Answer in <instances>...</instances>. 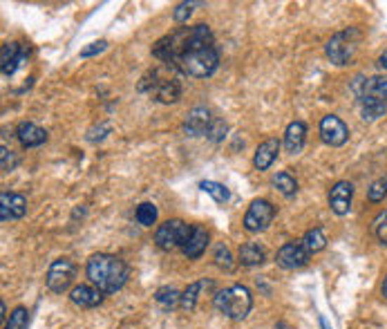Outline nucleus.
<instances>
[{
	"label": "nucleus",
	"instance_id": "34",
	"mask_svg": "<svg viewBox=\"0 0 387 329\" xmlns=\"http://www.w3.org/2000/svg\"><path fill=\"white\" fill-rule=\"evenodd\" d=\"M192 7H195V3H179L173 11V18L175 22H179V25H184V22H188L190 14H192Z\"/></svg>",
	"mask_w": 387,
	"mask_h": 329
},
{
	"label": "nucleus",
	"instance_id": "38",
	"mask_svg": "<svg viewBox=\"0 0 387 329\" xmlns=\"http://www.w3.org/2000/svg\"><path fill=\"white\" fill-rule=\"evenodd\" d=\"M101 132H110V126H101ZM90 141H96V135H88ZM99 139H103V135H99Z\"/></svg>",
	"mask_w": 387,
	"mask_h": 329
},
{
	"label": "nucleus",
	"instance_id": "1",
	"mask_svg": "<svg viewBox=\"0 0 387 329\" xmlns=\"http://www.w3.org/2000/svg\"><path fill=\"white\" fill-rule=\"evenodd\" d=\"M152 56L192 79H206L220 65V52L209 25L177 27L152 45Z\"/></svg>",
	"mask_w": 387,
	"mask_h": 329
},
{
	"label": "nucleus",
	"instance_id": "33",
	"mask_svg": "<svg viewBox=\"0 0 387 329\" xmlns=\"http://www.w3.org/2000/svg\"><path fill=\"white\" fill-rule=\"evenodd\" d=\"M374 233H376V238L381 240V245L387 247V209L374 219Z\"/></svg>",
	"mask_w": 387,
	"mask_h": 329
},
{
	"label": "nucleus",
	"instance_id": "25",
	"mask_svg": "<svg viewBox=\"0 0 387 329\" xmlns=\"http://www.w3.org/2000/svg\"><path fill=\"white\" fill-rule=\"evenodd\" d=\"M204 285H206V283H204V280H199V283H192V285H188L184 294H181V302H179V307L184 309V311H192V309H195L197 298H199V291H202V287H204Z\"/></svg>",
	"mask_w": 387,
	"mask_h": 329
},
{
	"label": "nucleus",
	"instance_id": "7",
	"mask_svg": "<svg viewBox=\"0 0 387 329\" xmlns=\"http://www.w3.org/2000/svg\"><path fill=\"white\" fill-rule=\"evenodd\" d=\"M352 92L360 101H376V103H387V75H376V77H356L352 81Z\"/></svg>",
	"mask_w": 387,
	"mask_h": 329
},
{
	"label": "nucleus",
	"instance_id": "18",
	"mask_svg": "<svg viewBox=\"0 0 387 329\" xmlns=\"http://www.w3.org/2000/svg\"><path fill=\"white\" fill-rule=\"evenodd\" d=\"M206 247H209V231L204 226H192V233L186 242V247L181 251H184V255L188 260H197L204 255Z\"/></svg>",
	"mask_w": 387,
	"mask_h": 329
},
{
	"label": "nucleus",
	"instance_id": "36",
	"mask_svg": "<svg viewBox=\"0 0 387 329\" xmlns=\"http://www.w3.org/2000/svg\"><path fill=\"white\" fill-rule=\"evenodd\" d=\"M0 153H3V170L5 173H9V170H14V166H16V155L11 153V150H7V146H3V148H0Z\"/></svg>",
	"mask_w": 387,
	"mask_h": 329
},
{
	"label": "nucleus",
	"instance_id": "28",
	"mask_svg": "<svg viewBox=\"0 0 387 329\" xmlns=\"http://www.w3.org/2000/svg\"><path fill=\"white\" fill-rule=\"evenodd\" d=\"M385 112H387V103H376V101L360 103V115L365 121H376V119L385 117Z\"/></svg>",
	"mask_w": 387,
	"mask_h": 329
},
{
	"label": "nucleus",
	"instance_id": "9",
	"mask_svg": "<svg viewBox=\"0 0 387 329\" xmlns=\"http://www.w3.org/2000/svg\"><path fill=\"white\" fill-rule=\"evenodd\" d=\"M275 217V206L269 200H253L249 211L242 219V226H244L249 233H260V231L267 228Z\"/></svg>",
	"mask_w": 387,
	"mask_h": 329
},
{
	"label": "nucleus",
	"instance_id": "8",
	"mask_svg": "<svg viewBox=\"0 0 387 329\" xmlns=\"http://www.w3.org/2000/svg\"><path fill=\"white\" fill-rule=\"evenodd\" d=\"M77 278V262L70 260V258H58L50 264L47 269V278H45V285L54 294H63L65 289H70V285L74 283Z\"/></svg>",
	"mask_w": 387,
	"mask_h": 329
},
{
	"label": "nucleus",
	"instance_id": "11",
	"mask_svg": "<svg viewBox=\"0 0 387 329\" xmlns=\"http://www.w3.org/2000/svg\"><path fill=\"white\" fill-rule=\"evenodd\" d=\"M311 258V253L302 247V242H287L284 247L277 249L275 253V262L282 266V269H300V266H305Z\"/></svg>",
	"mask_w": 387,
	"mask_h": 329
},
{
	"label": "nucleus",
	"instance_id": "31",
	"mask_svg": "<svg viewBox=\"0 0 387 329\" xmlns=\"http://www.w3.org/2000/svg\"><path fill=\"white\" fill-rule=\"evenodd\" d=\"M385 195H387V175L385 177H381V179H376L374 184L367 188V200L369 202H383L385 200Z\"/></svg>",
	"mask_w": 387,
	"mask_h": 329
},
{
	"label": "nucleus",
	"instance_id": "19",
	"mask_svg": "<svg viewBox=\"0 0 387 329\" xmlns=\"http://www.w3.org/2000/svg\"><path fill=\"white\" fill-rule=\"evenodd\" d=\"M305 139H307V126L305 121H291V124L287 126V132H284V148L289 155H298L302 150V146H305Z\"/></svg>",
	"mask_w": 387,
	"mask_h": 329
},
{
	"label": "nucleus",
	"instance_id": "13",
	"mask_svg": "<svg viewBox=\"0 0 387 329\" xmlns=\"http://www.w3.org/2000/svg\"><path fill=\"white\" fill-rule=\"evenodd\" d=\"M27 213V200L20 193H3L0 195V219L9 222V219H20Z\"/></svg>",
	"mask_w": 387,
	"mask_h": 329
},
{
	"label": "nucleus",
	"instance_id": "17",
	"mask_svg": "<svg viewBox=\"0 0 387 329\" xmlns=\"http://www.w3.org/2000/svg\"><path fill=\"white\" fill-rule=\"evenodd\" d=\"M25 60V52L18 43H5L3 52H0V67H3V75L11 77L14 72L20 67V63Z\"/></svg>",
	"mask_w": 387,
	"mask_h": 329
},
{
	"label": "nucleus",
	"instance_id": "10",
	"mask_svg": "<svg viewBox=\"0 0 387 329\" xmlns=\"http://www.w3.org/2000/svg\"><path fill=\"white\" fill-rule=\"evenodd\" d=\"M320 139L327 146H332V148H338V146L347 143L349 128L341 117L327 115V117H322V121H320Z\"/></svg>",
	"mask_w": 387,
	"mask_h": 329
},
{
	"label": "nucleus",
	"instance_id": "23",
	"mask_svg": "<svg viewBox=\"0 0 387 329\" xmlns=\"http://www.w3.org/2000/svg\"><path fill=\"white\" fill-rule=\"evenodd\" d=\"M302 247H305L309 253H318V251H322L324 247H327V238H324V233L320 228H311V231H307L305 236H302Z\"/></svg>",
	"mask_w": 387,
	"mask_h": 329
},
{
	"label": "nucleus",
	"instance_id": "37",
	"mask_svg": "<svg viewBox=\"0 0 387 329\" xmlns=\"http://www.w3.org/2000/svg\"><path fill=\"white\" fill-rule=\"evenodd\" d=\"M379 67L387 72V50H385V52H383V54L379 56Z\"/></svg>",
	"mask_w": 387,
	"mask_h": 329
},
{
	"label": "nucleus",
	"instance_id": "27",
	"mask_svg": "<svg viewBox=\"0 0 387 329\" xmlns=\"http://www.w3.org/2000/svg\"><path fill=\"white\" fill-rule=\"evenodd\" d=\"M137 222L141 226H152L157 222V206L152 202H143L137 206Z\"/></svg>",
	"mask_w": 387,
	"mask_h": 329
},
{
	"label": "nucleus",
	"instance_id": "6",
	"mask_svg": "<svg viewBox=\"0 0 387 329\" xmlns=\"http://www.w3.org/2000/svg\"><path fill=\"white\" fill-rule=\"evenodd\" d=\"M192 233V226H188L181 219H168L155 231V245L162 251H179L186 247V242Z\"/></svg>",
	"mask_w": 387,
	"mask_h": 329
},
{
	"label": "nucleus",
	"instance_id": "15",
	"mask_svg": "<svg viewBox=\"0 0 387 329\" xmlns=\"http://www.w3.org/2000/svg\"><path fill=\"white\" fill-rule=\"evenodd\" d=\"M70 300L74 302L77 307L92 309V307H99L103 302V291H99L96 287H90V285H79L70 291Z\"/></svg>",
	"mask_w": 387,
	"mask_h": 329
},
{
	"label": "nucleus",
	"instance_id": "24",
	"mask_svg": "<svg viewBox=\"0 0 387 329\" xmlns=\"http://www.w3.org/2000/svg\"><path fill=\"white\" fill-rule=\"evenodd\" d=\"M273 186L280 191L284 198H294V195L298 193V181L294 175H289V173H275L273 175Z\"/></svg>",
	"mask_w": 387,
	"mask_h": 329
},
{
	"label": "nucleus",
	"instance_id": "39",
	"mask_svg": "<svg viewBox=\"0 0 387 329\" xmlns=\"http://www.w3.org/2000/svg\"><path fill=\"white\" fill-rule=\"evenodd\" d=\"M383 296L387 298V276H385V280H383Z\"/></svg>",
	"mask_w": 387,
	"mask_h": 329
},
{
	"label": "nucleus",
	"instance_id": "22",
	"mask_svg": "<svg viewBox=\"0 0 387 329\" xmlns=\"http://www.w3.org/2000/svg\"><path fill=\"white\" fill-rule=\"evenodd\" d=\"M155 302L159 304L162 309L171 311L181 302V294L175 287H159V289H157V294H155Z\"/></svg>",
	"mask_w": 387,
	"mask_h": 329
},
{
	"label": "nucleus",
	"instance_id": "30",
	"mask_svg": "<svg viewBox=\"0 0 387 329\" xmlns=\"http://www.w3.org/2000/svg\"><path fill=\"white\" fill-rule=\"evenodd\" d=\"M215 264L220 266V269H224V271L233 269V255H231V251H228L226 245H217V249H215Z\"/></svg>",
	"mask_w": 387,
	"mask_h": 329
},
{
	"label": "nucleus",
	"instance_id": "2",
	"mask_svg": "<svg viewBox=\"0 0 387 329\" xmlns=\"http://www.w3.org/2000/svg\"><path fill=\"white\" fill-rule=\"evenodd\" d=\"M86 273L90 278L92 287H96L103 294H114L128 280V264L110 253H96L88 260Z\"/></svg>",
	"mask_w": 387,
	"mask_h": 329
},
{
	"label": "nucleus",
	"instance_id": "5",
	"mask_svg": "<svg viewBox=\"0 0 387 329\" xmlns=\"http://www.w3.org/2000/svg\"><path fill=\"white\" fill-rule=\"evenodd\" d=\"M360 30L358 27H349L345 32H338L336 36H332L329 43L324 45V54L332 60L334 65H347L352 63L358 45H360Z\"/></svg>",
	"mask_w": 387,
	"mask_h": 329
},
{
	"label": "nucleus",
	"instance_id": "20",
	"mask_svg": "<svg viewBox=\"0 0 387 329\" xmlns=\"http://www.w3.org/2000/svg\"><path fill=\"white\" fill-rule=\"evenodd\" d=\"M277 153H280V141L277 139L262 141L256 150V157H253V166H256L258 170H267L277 160Z\"/></svg>",
	"mask_w": 387,
	"mask_h": 329
},
{
	"label": "nucleus",
	"instance_id": "14",
	"mask_svg": "<svg viewBox=\"0 0 387 329\" xmlns=\"http://www.w3.org/2000/svg\"><path fill=\"white\" fill-rule=\"evenodd\" d=\"M352 198H354V186L349 181H338L329 193V206L336 215H347L352 209Z\"/></svg>",
	"mask_w": 387,
	"mask_h": 329
},
{
	"label": "nucleus",
	"instance_id": "35",
	"mask_svg": "<svg viewBox=\"0 0 387 329\" xmlns=\"http://www.w3.org/2000/svg\"><path fill=\"white\" fill-rule=\"evenodd\" d=\"M107 47V41H96V43H90L88 47H83L81 50V58H90V56H96L101 54Z\"/></svg>",
	"mask_w": 387,
	"mask_h": 329
},
{
	"label": "nucleus",
	"instance_id": "32",
	"mask_svg": "<svg viewBox=\"0 0 387 329\" xmlns=\"http://www.w3.org/2000/svg\"><path fill=\"white\" fill-rule=\"evenodd\" d=\"M226 130H228V126H226V121H222V119H213V126H211V130H209V139L211 141H215V143H220L224 137H226Z\"/></svg>",
	"mask_w": 387,
	"mask_h": 329
},
{
	"label": "nucleus",
	"instance_id": "29",
	"mask_svg": "<svg viewBox=\"0 0 387 329\" xmlns=\"http://www.w3.org/2000/svg\"><path fill=\"white\" fill-rule=\"evenodd\" d=\"M29 325V311L25 307H16L11 311L9 321L5 323V329H27Z\"/></svg>",
	"mask_w": 387,
	"mask_h": 329
},
{
	"label": "nucleus",
	"instance_id": "12",
	"mask_svg": "<svg viewBox=\"0 0 387 329\" xmlns=\"http://www.w3.org/2000/svg\"><path fill=\"white\" fill-rule=\"evenodd\" d=\"M213 126V117H211V110L209 108H192L190 112L186 115L184 121V132L188 137H202V135H209V130Z\"/></svg>",
	"mask_w": 387,
	"mask_h": 329
},
{
	"label": "nucleus",
	"instance_id": "26",
	"mask_svg": "<svg viewBox=\"0 0 387 329\" xmlns=\"http://www.w3.org/2000/svg\"><path fill=\"white\" fill-rule=\"evenodd\" d=\"M199 188L204 193H209L217 204H224V202H228V198H231V195H228V188L222 186V184H217V181H209V179L199 181Z\"/></svg>",
	"mask_w": 387,
	"mask_h": 329
},
{
	"label": "nucleus",
	"instance_id": "4",
	"mask_svg": "<svg viewBox=\"0 0 387 329\" xmlns=\"http://www.w3.org/2000/svg\"><path fill=\"white\" fill-rule=\"evenodd\" d=\"M139 90L141 92H148L150 96H155L157 101H162V103H175L179 101V96H181V85L177 81V77L173 75H166L164 70H152L150 75H146L141 79L139 83Z\"/></svg>",
	"mask_w": 387,
	"mask_h": 329
},
{
	"label": "nucleus",
	"instance_id": "3",
	"mask_svg": "<svg viewBox=\"0 0 387 329\" xmlns=\"http://www.w3.org/2000/svg\"><path fill=\"white\" fill-rule=\"evenodd\" d=\"M253 307V296L244 285L226 287L215 294V309L231 321H244Z\"/></svg>",
	"mask_w": 387,
	"mask_h": 329
},
{
	"label": "nucleus",
	"instance_id": "16",
	"mask_svg": "<svg viewBox=\"0 0 387 329\" xmlns=\"http://www.w3.org/2000/svg\"><path fill=\"white\" fill-rule=\"evenodd\" d=\"M16 137L22 148H36V146H43L47 141V130L36 124H29V121H22L16 128Z\"/></svg>",
	"mask_w": 387,
	"mask_h": 329
},
{
	"label": "nucleus",
	"instance_id": "21",
	"mask_svg": "<svg viewBox=\"0 0 387 329\" xmlns=\"http://www.w3.org/2000/svg\"><path fill=\"white\" fill-rule=\"evenodd\" d=\"M237 260L242 266H260L267 260V251H264V247H260L258 242H247V245L240 247Z\"/></svg>",
	"mask_w": 387,
	"mask_h": 329
}]
</instances>
